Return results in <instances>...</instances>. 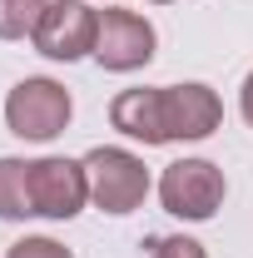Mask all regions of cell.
I'll use <instances>...</instances> for the list:
<instances>
[{
	"mask_svg": "<svg viewBox=\"0 0 253 258\" xmlns=\"http://www.w3.org/2000/svg\"><path fill=\"white\" fill-rule=\"evenodd\" d=\"M5 258H75V253H70L65 243H55V238L40 233V238H20V243H10V253H5Z\"/></svg>",
	"mask_w": 253,
	"mask_h": 258,
	"instance_id": "12",
	"label": "cell"
},
{
	"mask_svg": "<svg viewBox=\"0 0 253 258\" xmlns=\"http://www.w3.org/2000/svg\"><path fill=\"white\" fill-rule=\"evenodd\" d=\"M70 114H75V99L60 80H45V75H30L20 80L10 95H5V124L15 139H30V144H50L70 129Z\"/></svg>",
	"mask_w": 253,
	"mask_h": 258,
	"instance_id": "1",
	"label": "cell"
},
{
	"mask_svg": "<svg viewBox=\"0 0 253 258\" xmlns=\"http://www.w3.org/2000/svg\"><path fill=\"white\" fill-rule=\"evenodd\" d=\"M149 5H174V0H149Z\"/></svg>",
	"mask_w": 253,
	"mask_h": 258,
	"instance_id": "14",
	"label": "cell"
},
{
	"mask_svg": "<svg viewBox=\"0 0 253 258\" xmlns=\"http://www.w3.org/2000/svg\"><path fill=\"white\" fill-rule=\"evenodd\" d=\"M109 124L119 129L124 139L139 144H169V129H164V90H119L109 104Z\"/></svg>",
	"mask_w": 253,
	"mask_h": 258,
	"instance_id": "8",
	"label": "cell"
},
{
	"mask_svg": "<svg viewBox=\"0 0 253 258\" xmlns=\"http://www.w3.org/2000/svg\"><path fill=\"white\" fill-rule=\"evenodd\" d=\"M149 258H209V253L189 233H169V238H149Z\"/></svg>",
	"mask_w": 253,
	"mask_h": 258,
	"instance_id": "11",
	"label": "cell"
},
{
	"mask_svg": "<svg viewBox=\"0 0 253 258\" xmlns=\"http://www.w3.org/2000/svg\"><path fill=\"white\" fill-rule=\"evenodd\" d=\"M95 35H99V10H90L85 0H50L30 40L45 60L75 64L85 55H95Z\"/></svg>",
	"mask_w": 253,
	"mask_h": 258,
	"instance_id": "4",
	"label": "cell"
},
{
	"mask_svg": "<svg viewBox=\"0 0 253 258\" xmlns=\"http://www.w3.org/2000/svg\"><path fill=\"white\" fill-rule=\"evenodd\" d=\"M30 164L25 159H0V219H30Z\"/></svg>",
	"mask_w": 253,
	"mask_h": 258,
	"instance_id": "9",
	"label": "cell"
},
{
	"mask_svg": "<svg viewBox=\"0 0 253 258\" xmlns=\"http://www.w3.org/2000/svg\"><path fill=\"white\" fill-rule=\"evenodd\" d=\"M30 204L35 219H75L90 204V174L85 159H35L30 164Z\"/></svg>",
	"mask_w": 253,
	"mask_h": 258,
	"instance_id": "6",
	"label": "cell"
},
{
	"mask_svg": "<svg viewBox=\"0 0 253 258\" xmlns=\"http://www.w3.org/2000/svg\"><path fill=\"white\" fill-rule=\"evenodd\" d=\"M154 45H159V35H154V25H149L144 15H134V10H119V5L99 10L95 60L104 64V70H114V75L144 70V64L154 60Z\"/></svg>",
	"mask_w": 253,
	"mask_h": 258,
	"instance_id": "5",
	"label": "cell"
},
{
	"mask_svg": "<svg viewBox=\"0 0 253 258\" xmlns=\"http://www.w3.org/2000/svg\"><path fill=\"white\" fill-rule=\"evenodd\" d=\"M85 174H90V204L99 214L124 219L149 199V169L139 154H129L119 144H99L85 154Z\"/></svg>",
	"mask_w": 253,
	"mask_h": 258,
	"instance_id": "2",
	"label": "cell"
},
{
	"mask_svg": "<svg viewBox=\"0 0 253 258\" xmlns=\"http://www.w3.org/2000/svg\"><path fill=\"white\" fill-rule=\"evenodd\" d=\"M164 90V129H169V144L179 139V144H199V139H209L214 129L223 124V104L219 95L209 90V85H159Z\"/></svg>",
	"mask_w": 253,
	"mask_h": 258,
	"instance_id": "7",
	"label": "cell"
},
{
	"mask_svg": "<svg viewBox=\"0 0 253 258\" xmlns=\"http://www.w3.org/2000/svg\"><path fill=\"white\" fill-rule=\"evenodd\" d=\"M223 169L214 159H174L164 174H159V199L174 219L184 224H209L223 209Z\"/></svg>",
	"mask_w": 253,
	"mask_h": 258,
	"instance_id": "3",
	"label": "cell"
},
{
	"mask_svg": "<svg viewBox=\"0 0 253 258\" xmlns=\"http://www.w3.org/2000/svg\"><path fill=\"white\" fill-rule=\"evenodd\" d=\"M238 109H243V119L253 129V70H248V80H243V90H238Z\"/></svg>",
	"mask_w": 253,
	"mask_h": 258,
	"instance_id": "13",
	"label": "cell"
},
{
	"mask_svg": "<svg viewBox=\"0 0 253 258\" xmlns=\"http://www.w3.org/2000/svg\"><path fill=\"white\" fill-rule=\"evenodd\" d=\"M50 0H0V40H25L35 35Z\"/></svg>",
	"mask_w": 253,
	"mask_h": 258,
	"instance_id": "10",
	"label": "cell"
}]
</instances>
